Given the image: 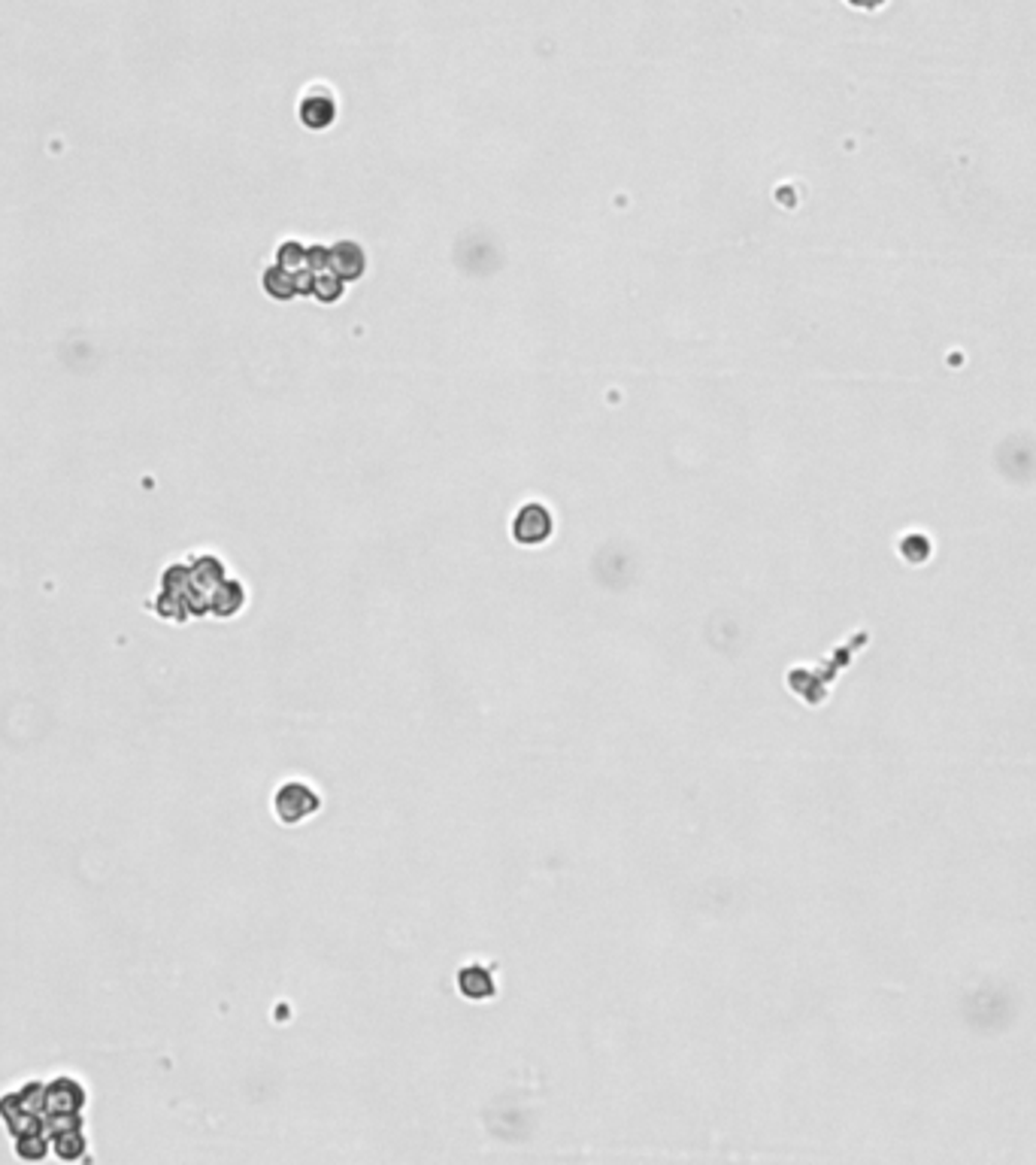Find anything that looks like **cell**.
Instances as JSON below:
<instances>
[{"label": "cell", "mask_w": 1036, "mask_h": 1165, "mask_svg": "<svg viewBox=\"0 0 1036 1165\" xmlns=\"http://www.w3.org/2000/svg\"><path fill=\"white\" fill-rule=\"evenodd\" d=\"M246 605V589L240 580H222V586L210 595V613L219 616V619H230L237 616Z\"/></svg>", "instance_id": "obj_7"}, {"label": "cell", "mask_w": 1036, "mask_h": 1165, "mask_svg": "<svg viewBox=\"0 0 1036 1165\" xmlns=\"http://www.w3.org/2000/svg\"><path fill=\"white\" fill-rule=\"evenodd\" d=\"M321 807H324V795L301 777H288L273 793V817L288 829L310 823L313 817L321 814Z\"/></svg>", "instance_id": "obj_1"}, {"label": "cell", "mask_w": 1036, "mask_h": 1165, "mask_svg": "<svg viewBox=\"0 0 1036 1165\" xmlns=\"http://www.w3.org/2000/svg\"><path fill=\"white\" fill-rule=\"evenodd\" d=\"M337 113H340V100H337L334 86L324 80H313L297 94V122L310 131L331 128L337 122Z\"/></svg>", "instance_id": "obj_3"}, {"label": "cell", "mask_w": 1036, "mask_h": 1165, "mask_svg": "<svg viewBox=\"0 0 1036 1165\" xmlns=\"http://www.w3.org/2000/svg\"><path fill=\"white\" fill-rule=\"evenodd\" d=\"M49 1144H52V1154H55L61 1163H80V1160H86V1154H89V1141H86V1135H83V1126H80V1129H64V1132L49 1135Z\"/></svg>", "instance_id": "obj_8"}, {"label": "cell", "mask_w": 1036, "mask_h": 1165, "mask_svg": "<svg viewBox=\"0 0 1036 1165\" xmlns=\"http://www.w3.org/2000/svg\"><path fill=\"white\" fill-rule=\"evenodd\" d=\"M454 989L467 1002H492L497 995V978L492 965L485 962H467L454 972Z\"/></svg>", "instance_id": "obj_4"}, {"label": "cell", "mask_w": 1036, "mask_h": 1165, "mask_svg": "<svg viewBox=\"0 0 1036 1165\" xmlns=\"http://www.w3.org/2000/svg\"><path fill=\"white\" fill-rule=\"evenodd\" d=\"M89 1093L73 1077H55L45 1083V1114H83Z\"/></svg>", "instance_id": "obj_5"}, {"label": "cell", "mask_w": 1036, "mask_h": 1165, "mask_svg": "<svg viewBox=\"0 0 1036 1165\" xmlns=\"http://www.w3.org/2000/svg\"><path fill=\"white\" fill-rule=\"evenodd\" d=\"M49 1151H52V1144H49L45 1132H31V1135L15 1138V1157H22L25 1163H40V1160H45Z\"/></svg>", "instance_id": "obj_10"}, {"label": "cell", "mask_w": 1036, "mask_h": 1165, "mask_svg": "<svg viewBox=\"0 0 1036 1165\" xmlns=\"http://www.w3.org/2000/svg\"><path fill=\"white\" fill-rule=\"evenodd\" d=\"M852 6H857V9H876V6H882L885 0H849Z\"/></svg>", "instance_id": "obj_11"}, {"label": "cell", "mask_w": 1036, "mask_h": 1165, "mask_svg": "<svg viewBox=\"0 0 1036 1165\" xmlns=\"http://www.w3.org/2000/svg\"><path fill=\"white\" fill-rule=\"evenodd\" d=\"M327 271L343 282H355L367 274V252L358 240H337L327 246Z\"/></svg>", "instance_id": "obj_6"}, {"label": "cell", "mask_w": 1036, "mask_h": 1165, "mask_svg": "<svg viewBox=\"0 0 1036 1165\" xmlns=\"http://www.w3.org/2000/svg\"><path fill=\"white\" fill-rule=\"evenodd\" d=\"M509 538L512 544L525 547V550H537L542 544H548L555 538V513L545 501H525L519 504L512 519H509Z\"/></svg>", "instance_id": "obj_2"}, {"label": "cell", "mask_w": 1036, "mask_h": 1165, "mask_svg": "<svg viewBox=\"0 0 1036 1165\" xmlns=\"http://www.w3.org/2000/svg\"><path fill=\"white\" fill-rule=\"evenodd\" d=\"M346 292V282L340 280L334 271H313V282H310V295L321 301V304H334L340 301Z\"/></svg>", "instance_id": "obj_9"}]
</instances>
